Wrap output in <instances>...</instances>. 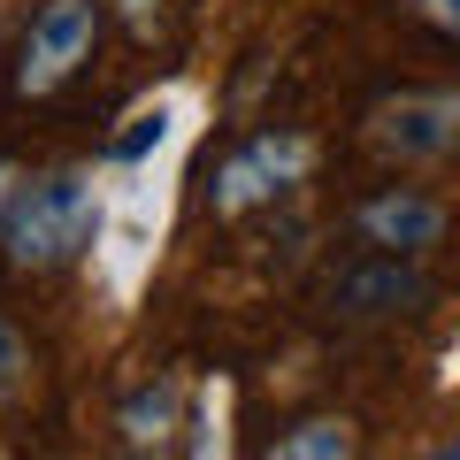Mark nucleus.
<instances>
[{
	"label": "nucleus",
	"instance_id": "obj_5",
	"mask_svg": "<svg viewBox=\"0 0 460 460\" xmlns=\"http://www.w3.org/2000/svg\"><path fill=\"white\" fill-rule=\"evenodd\" d=\"M422 299H429V284L407 269V253H376V246H368V261H345L338 277H330V314H345V323L414 314Z\"/></svg>",
	"mask_w": 460,
	"mask_h": 460
},
{
	"label": "nucleus",
	"instance_id": "obj_15",
	"mask_svg": "<svg viewBox=\"0 0 460 460\" xmlns=\"http://www.w3.org/2000/svg\"><path fill=\"white\" fill-rule=\"evenodd\" d=\"M414 8H422L438 31H453V39H460V0H414Z\"/></svg>",
	"mask_w": 460,
	"mask_h": 460
},
{
	"label": "nucleus",
	"instance_id": "obj_9",
	"mask_svg": "<svg viewBox=\"0 0 460 460\" xmlns=\"http://www.w3.org/2000/svg\"><path fill=\"white\" fill-rule=\"evenodd\" d=\"M353 445H361V438H353V422H338V414H314V422L284 429L269 453H277V460H345Z\"/></svg>",
	"mask_w": 460,
	"mask_h": 460
},
{
	"label": "nucleus",
	"instance_id": "obj_2",
	"mask_svg": "<svg viewBox=\"0 0 460 460\" xmlns=\"http://www.w3.org/2000/svg\"><path fill=\"white\" fill-rule=\"evenodd\" d=\"M93 230H100V169H84V162L47 169V177H23L0 253L16 269H62L77 253H93Z\"/></svg>",
	"mask_w": 460,
	"mask_h": 460
},
{
	"label": "nucleus",
	"instance_id": "obj_14",
	"mask_svg": "<svg viewBox=\"0 0 460 460\" xmlns=\"http://www.w3.org/2000/svg\"><path fill=\"white\" fill-rule=\"evenodd\" d=\"M16 192H23V169L0 162V238H8V215H16Z\"/></svg>",
	"mask_w": 460,
	"mask_h": 460
},
{
	"label": "nucleus",
	"instance_id": "obj_11",
	"mask_svg": "<svg viewBox=\"0 0 460 460\" xmlns=\"http://www.w3.org/2000/svg\"><path fill=\"white\" fill-rule=\"evenodd\" d=\"M23 392H31V345H23V330L0 314V407H16Z\"/></svg>",
	"mask_w": 460,
	"mask_h": 460
},
{
	"label": "nucleus",
	"instance_id": "obj_8",
	"mask_svg": "<svg viewBox=\"0 0 460 460\" xmlns=\"http://www.w3.org/2000/svg\"><path fill=\"white\" fill-rule=\"evenodd\" d=\"M269 199H284V192H277V177L261 169V154H253V146H238L230 162H215V215H223V223L269 208Z\"/></svg>",
	"mask_w": 460,
	"mask_h": 460
},
{
	"label": "nucleus",
	"instance_id": "obj_1",
	"mask_svg": "<svg viewBox=\"0 0 460 460\" xmlns=\"http://www.w3.org/2000/svg\"><path fill=\"white\" fill-rule=\"evenodd\" d=\"M192 146H199V93L192 84H154L146 100L123 108L108 154L93 162L100 169V230H93L84 261H93V284L108 292L115 314L138 299V284L162 261Z\"/></svg>",
	"mask_w": 460,
	"mask_h": 460
},
{
	"label": "nucleus",
	"instance_id": "obj_6",
	"mask_svg": "<svg viewBox=\"0 0 460 460\" xmlns=\"http://www.w3.org/2000/svg\"><path fill=\"white\" fill-rule=\"evenodd\" d=\"M353 230H361V246H376V253H429L445 238V208L429 192H407V184H392V192H376V199H361L353 208Z\"/></svg>",
	"mask_w": 460,
	"mask_h": 460
},
{
	"label": "nucleus",
	"instance_id": "obj_4",
	"mask_svg": "<svg viewBox=\"0 0 460 460\" xmlns=\"http://www.w3.org/2000/svg\"><path fill=\"white\" fill-rule=\"evenodd\" d=\"M368 146L399 169H438L460 154V93H392L368 108Z\"/></svg>",
	"mask_w": 460,
	"mask_h": 460
},
{
	"label": "nucleus",
	"instance_id": "obj_12",
	"mask_svg": "<svg viewBox=\"0 0 460 460\" xmlns=\"http://www.w3.org/2000/svg\"><path fill=\"white\" fill-rule=\"evenodd\" d=\"M199 407H208V414H199V438H184V445H192V453H223V422H230V392H223V384H199Z\"/></svg>",
	"mask_w": 460,
	"mask_h": 460
},
{
	"label": "nucleus",
	"instance_id": "obj_7",
	"mask_svg": "<svg viewBox=\"0 0 460 460\" xmlns=\"http://www.w3.org/2000/svg\"><path fill=\"white\" fill-rule=\"evenodd\" d=\"M184 399H192V384H184V376H154V384H138V392L115 407L123 445H131V453H169V445H177V429H184Z\"/></svg>",
	"mask_w": 460,
	"mask_h": 460
},
{
	"label": "nucleus",
	"instance_id": "obj_10",
	"mask_svg": "<svg viewBox=\"0 0 460 460\" xmlns=\"http://www.w3.org/2000/svg\"><path fill=\"white\" fill-rule=\"evenodd\" d=\"M253 154H261V169L277 177V192H299V184L314 177V138H299V131H261Z\"/></svg>",
	"mask_w": 460,
	"mask_h": 460
},
{
	"label": "nucleus",
	"instance_id": "obj_13",
	"mask_svg": "<svg viewBox=\"0 0 460 460\" xmlns=\"http://www.w3.org/2000/svg\"><path fill=\"white\" fill-rule=\"evenodd\" d=\"M108 8H115L123 23H131L138 39H154V23H162V8H169V0H108Z\"/></svg>",
	"mask_w": 460,
	"mask_h": 460
},
{
	"label": "nucleus",
	"instance_id": "obj_3",
	"mask_svg": "<svg viewBox=\"0 0 460 460\" xmlns=\"http://www.w3.org/2000/svg\"><path fill=\"white\" fill-rule=\"evenodd\" d=\"M93 39H100V0H39L31 31H23L16 54V93L23 100H47L93 62Z\"/></svg>",
	"mask_w": 460,
	"mask_h": 460
}]
</instances>
